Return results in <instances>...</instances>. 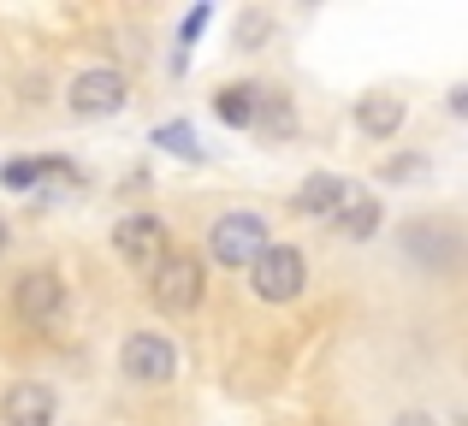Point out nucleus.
<instances>
[{
    "instance_id": "15",
    "label": "nucleus",
    "mask_w": 468,
    "mask_h": 426,
    "mask_svg": "<svg viewBox=\"0 0 468 426\" xmlns=\"http://www.w3.org/2000/svg\"><path fill=\"white\" fill-rule=\"evenodd\" d=\"M202 24H207V6H196L190 18H184V30H178V42H196V36H202Z\"/></svg>"
},
{
    "instance_id": "9",
    "label": "nucleus",
    "mask_w": 468,
    "mask_h": 426,
    "mask_svg": "<svg viewBox=\"0 0 468 426\" xmlns=\"http://www.w3.org/2000/svg\"><path fill=\"white\" fill-rule=\"evenodd\" d=\"M350 190H356V184H344V178H326V172H314L309 184L297 190V208H303V213H320V219H332V213L344 208V202H350Z\"/></svg>"
},
{
    "instance_id": "8",
    "label": "nucleus",
    "mask_w": 468,
    "mask_h": 426,
    "mask_svg": "<svg viewBox=\"0 0 468 426\" xmlns=\"http://www.w3.org/2000/svg\"><path fill=\"white\" fill-rule=\"evenodd\" d=\"M54 415H59V397L48 391L42 379L12 385L6 403H0V421H6V426H54Z\"/></svg>"
},
{
    "instance_id": "4",
    "label": "nucleus",
    "mask_w": 468,
    "mask_h": 426,
    "mask_svg": "<svg viewBox=\"0 0 468 426\" xmlns=\"http://www.w3.org/2000/svg\"><path fill=\"white\" fill-rule=\"evenodd\" d=\"M154 302L166 314H184L202 302V261L196 255H160L154 266Z\"/></svg>"
},
{
    "instance_id": "7",
    "label": "nucleus",
    "mask_w": 468,
    "mask_h": 426,
    "mask_svg": "<svg viewBox=\"0 0 468 426\" xmlns=\"http://www.w3.org/2000/svg\"><path fill=\"white\" fill-rule=\"evenodd\" d=\"M113 249L125 255L131 266H160V255H166V225H160L154 213L119 219V225H113Z\"/></svg>"
},
{
    "instance_id": "12",
    "label": "nucleus",
    "mask_w": 468,
    "mask_h": 426,
    "mask_svg": "<svg viewBox=\"0 0 468 426\" xmlns=\"http://www.w3.org/2000/svg\"><path fill=\"white\" fill-rule=\"evenodd\" d=\"M356 125H362L367 137H391V130L403 125V107L391 101V95H374V101H362V107H356Z\"/></svg>"
},
{
    "instance_id": "10",
    "label": "nucleus",
    "mask_w": 468,
    "mask_h": 426,
    "mask_svg": "<svg viewBox=\"0 0 468 426\" xmlns=\"http://www.w3.org/2000/svg\"><path fill=\"white\" fill-rule=\"evenodd\" d=\"M332 225H338L350 243H367V237L379 231V202H374V196H362V190H350V202L332 213Z\"/></svg>"
},
{
    "instance_id": "16",
    "label": "nucleus",
    "mask_w": 468,
    "mask_h": 426,
    "mask_svg": "<svg viewBox=\"0 0 468 426\" xmlns=\"http://www.w3.org/2000/svg\"><path fill=\"white\" fill-rule=\"evenodd\" d=\"M0 255H6V219H0Z\"/></svg>"
},
{
    "instance_id": "2",
    "label": "nucleus",
    "mask_w": 468,
    "mask_h": 426,
    "mask_svg": "<svg viewBox=\"0 0 468 426\" xmlns=\"http://www.w3.org/2000/svg\"><path fill=\"white\" fill-rule=\"evenodd\" d=\"M303 255L291 249V243H267L261 255H255V266H250V285H255V296L261 302H291V296H303Z\"/></svg>"
},
{
    "instance_id": "6",
    "label": "nucleus",
    "mask_w": 468,
    "mask_h": 426,
    "mask_svg": "<svg viewBox=\"0 0 468 426\" xmlns=\"http://www.w3.org/2000/svg\"><path fill=\"white\" fill-rule=\"evenodd\" d=\"M119 107H125V78H119L113 66H95L71 83V113L101 119V113H119Z\"/></svg>"
},
{
    "instance_id": "1",
    "label": "nucleus",
    "mask_w": 468,
    "mask_h": 426,
    "mask_svg": "<svg viewBox=\"0 0 468 426\" xmlns=\"http://www.w3.org/2000/svg\"><path fill=\"white\" fill-rule=\"evenodd\" d=\"M261 249H267V225L255 213H219L214 231H207V255H214L219 266H231V273L255 266Z\"/></svg>"
},
{
    "instance_id": "5",
    "label": "nucleus",
    "mask_w": 468,
    "mask_h": 426,
    "mask_svg": "<svg viewBox=\"0 0 468 426\" xmlns=\"http://www.w3.org/2000/svg\"><path fill=\"white\" fill-rule=\"evenodd\" d=\"M119 368H125V379H137V385H166L172 368H178V349H172L166 338H154V332H137V338H125V349H119Z\"/></svg>"
},
{
    "instance_id": "14",
    "label": "nucleus",
    "mask_w": 468,
    "mask_h": 426,
    "mask_svg": "<svg viewBox=\"0 0 468 426\" xmlns=\"http://www.w3.org/2000/svg\"><path fill=\"white\" fill-rule=\"evenodd\" d=\"M261 36H267V18H261V12H250V18L238 24V42H243V47H255Z\"/></svg>"
},
{
    "instance_id": "11",
    "label": "nucleus",
    "mask_w": 468,
    "mask_h": 426,
    "mask_svg": "<svg viewBox=\"0 0 468 426\" xmlns=\"http://www.w3.org/2000/svg\"><path fill=\"white\" fill-rule=\"evenodd\" d=\"M214 113L226 119V125H255V119H261V89H255V83H231V89H219Z\"/></svg>"
},
{
    "instance_id": "13",
    "label": "nucleus",
    "mask_w": 468,
    "mask_h": 426,
    "mask_svg": "<svg viewBox=\"0 0 468 426\" xmlns=\"http://www.w3.org/2000/svg\"><path fill=\"white\" fill-rule=\"evenodd\" d=\"M154 142H160V149H172V154H184V161H196V154H202V149H196V130H190V125H160Z\"/></svg>"
},
{
    "instance_id": "3",
    "label": "nucleus",
    "mask_w": 468,
    "mask_h": 426,
    "mask_svg": "<svg viewBox=\"0 0 468 426\" xmlns=\"http://www.w3.org/2000/svg\"><path fill=\"white\" fill-rule=\"evenodd\" d=\"M12 308H18L24 326H36V332H48V326L66 320V285H59L54 273H24L18 290H12Z\"/></svg>"
}]
</instances>
